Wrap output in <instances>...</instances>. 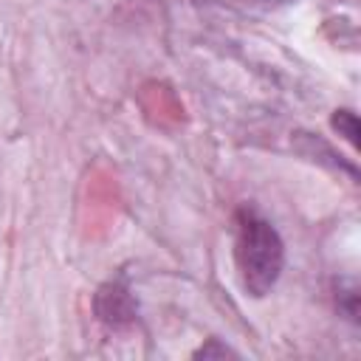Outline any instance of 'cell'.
I'll list each match as a JSON object with an SVG mask.
<instances>
[{"instance_id": "obj_3", "label": "cell", "mask_w": 361, "mask_h": 361, "mask_svg": "<svg viewBox=\"0 0 361 361\" xmlns=\"http://www.w3.org/2000/svg\"><path fill=\"white\" fill-rule=\"evenodd\" d=\"M333 127H336L350 144H355L358 121H355V113H353V110H336V116H333Z\"/></svg>"}, {"instance_id": "obj_1", "label": "cell", "mask_w": 361, "mask_h": 361, "mask_svg": "<svg viewBox=\"0 0 361 361\" xmlns=\"http://www.w3.org/2000/svg\"><path fill=\"white\" fill-rule=\"evenodd\" d=\"M234 265L243 290L254 299L268 296L285 268V243L276 226L251 206L234 212Z\"/></svg>"}, {"instance_id": "obj_4", "label": "cell", "mask_w": 361, "mask_h": 361, "mask_svg": "<svg viewBox=\"0 0 361 361\" xmlns=\"http://www.w3.org/2000/svg\"><path fill=\"white\" fill-rule=\"evenodd\" d=\"M200 355H203V358H209V355H234V353H231L228 347H214V338H209V344H206V347H200V350L195 353V358H200Z\"/></svg>"}, {"instance_id": "obj_2", "label": "cell", "mask_w": 361, "mask_h": 361, "mask_svg": "<svg viewBox=\"0 0 361 361\" xmlns=\"http://www.w3.org/2000/svg\"><path fill=\"white\" fill-rule=\"evenodd\" d=\"M93 307H96V316L110 324V327H121V324H130L138 313L135 307V299L127 288L124 279H110L107 285H102L96 290V299H93Z\"/></svg>"}]
</instances>
